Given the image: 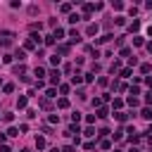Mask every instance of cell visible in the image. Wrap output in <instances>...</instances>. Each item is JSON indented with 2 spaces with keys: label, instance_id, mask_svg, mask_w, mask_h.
<instances>
[{
  "label": "cell",
  "instance_id": "obj_1",
  "mask_svg": "<svg viewBox=\"0 0 152 152\" xmlns=\"http://www.w3.org/2000/svg\"><path fill=\"white\" fill-rule=\"evenodd\" d=\"M69 50H71V45H69V43L57 45V55H69Z\"/></svg>",
  "mask_w": 152,
  "mask_h": 152
},
{
  "label": "cell",
  "instance_id": "obj_2",
  "mask_svg": "<svg viewBox=\"0 0 152 152\" xmlns=\"http://www.w3.org/2000/svg\"><path fill=\"white\" fill-rule=\"evenodd\" d=\"M50 83H52V86H59V71H57V69L50 71Z\"/></svg>",
  "mask_w": 152,
  "mask_h": 152
},
{
  "label": "cell",
  "instance_id": "obj_3",
  "mask_svg": "<svg viewBox=\"0 0 152 152\" xmlns=\"http://www.w3.org/2000/svg\"><path fill=\"white\" fill-rule=\"evenodd\" d=\"M57 107H59V109H67V107H69V100H67V97H59V100H57Z\"/></svg>",
  "mask_w": 152,
  "mask_h": 152
},
{
  "label": "cell",
  "instance_id": "obj_4",
  "mask_svg": "<svg viewBox=\"0 0 152 152\" xmlns=\"http://www.w3.org/2000/svg\"><path fill=\"white\" fill-rule=\"evenodd\" d=\"M95 116H97V119H107V116H109V112L105 109V107H100V109H97V114H95Z\"/></svg>",
  "mask_w": 152,
  "mask_h": 152
},
{
  "label": "cell",
  "instance_id": "obj_5",
  "mask_svg": "<svg viewBox=\"0 0 152 152\" xmlns=\"http://www.w3.org/2000/svg\"><path fill=\"white\" fill-rule=\"evenodd\" d=\"M69 38H71V43H78V41H81V36H78V31H69Z\"/></svg>",
  "mask_w": 152,
  "mask_h": 152
},
{
  "label": "cell",
  "instance_id": "obj_6",
  "mask_svg": "<svg viewBox=\"0 0 152 152\" xmlns=\"http://www.w3.org/2000/svg\"><path fill=\"white\" fill-rule=\"evenodd\" d=\"M97 31H100V29H97V24H90L88 26V36H97Z\"/></svg>",
  "mask_w": 152,
  "mask_h": 152
},
{
  "label": "cell",
  "instance_id": "obj_7",
  "mask_svg": "<svg viewBox=\"0 0 152 152\" xmlns=\"http://www.w3.org/2000/svg\"><path fill=\"white\" fill-rule=\"evenodd\" d=\"M38 105H41L43 109H50V100H48V97H41V100H38Z\"/></svg>",
  "mask_w": 152,
  "mask_h": 152
},
{
  "label": "cell",
  "instance_id": "obj_8",
  "mask_svg": "<svg viewBox=\"0 0 152 152\" xmlns=\"http://www.w3.org/2000/svg\"><path fill=\"white\" fill-rule=\"evenodd\" d=\"M36 147H38V150H43V147H45V138H41V136L36 138Z\"/></svg>",
  "mask_w": 152,
  "mask_h": 152
},
{
  "label": "cell",
  "instance_id": "obj_9",
  "mask_svg": "<svg viewBox=\"0 0 152 152\" xmlns=\"http://www.w3.org/2000/svg\"><path fill=\"white\" fill-rule=\"evenodd\" d=\"M17 107H19V109H24V107H26V95H22V97L17 100Z\"/></svg>",
  "mask_w": 152,
  "mask_h": 152
},
{
  "label": "cell",
  "instance_id": "obj_10",
  "mask_svg": "<svg viewBox=\"0 0 152 152\" xmlns=\"http://www.w3.org/2000/svg\"><path fill=\"white\" fill-rule=\"evenodd\" d=\"M140 116H143V119H152V109H147V107H145V109L140 112Z\"/></svg>",
  "mask_w": 152,
  "mask_h": 152
},
{
  "label": "cell",
  "instance_id": "obj_11",
  "mask_svg": "<svg viewBox=\"0 0 152 152\" xmlns=\"http://www.w3.org/2000/svg\"><path fill=\"white\" fill-rule=\"evenodd\" d=\"M128 105H131V107H138V105H140V100H138V97H133V95H131V97H128Z\"/></svg>",
  "mask_w": 152,
  "mask_h": 152
},
{
  "label": "cell",
  "instance_id": "obj_12",
  "mask_svg": "<svg viewBox=\"0 0 152 152\" xmlns=\"http://www.w3.org/2000/svg\"><path fill=\"white\" fill-rule=\"evenodd\" d=\"M34 74L38 76V81H41V76H45V69H43V67H36V71H34Z\"/></svg>",
  "mask_w": 152,
  "mask_h": 152
},
{
  "label": "cell",
  "instance_id": "obj_13",
  "mask_svg": "<svg viewBox=\"0 0 152 152\" xmlns=\"http://www.w3.org/2000/svg\"><path fill=\"white\" fill-rule=\"evenodd\" d=\"M45 97H48V100H50V97H57V90H55V88H48V93H45Z\"/></svg>",
  "mask_w": 152,
  "mask_h": 152
},
{
  "label": "cell",
  "instance_id": "obj_14",
  "mask_svg": "<svg viewBox=\"0 0 152 152\" xmlns=\"http://www.w3.org/2000/svg\"><path fill=\"white\" fill-rule=\"evenodd\" d=\"M24 71H26V69H24V64H17V67H14V74H19V76H22Z\"/></svg>",
  "mask_w": 152,
  "mask_h": 152
},
{
  "label": "cell",
  "instance_id": "obj_15",
  "mask_svg": "<svg viewBox=\"0 0 152 152\" xmlns=\"http://www.w3.org/2000/svg\"><path fill=\"white\" fill-rule=\"evenodd\" d=\"M17 59H19V62H24V59H26V55H24V50H17V55H14Z\"/></svg>",
  "mask_w": 152,
  "mask_h": 152
},
{
  "label": "cell",
  "instance_id": "obj_16",
  "mask_svg": "<svg viewBox=\"0 0 152 152\" xmlns=\"http://www.w3.org/2000/svg\"><path fill=\"white\" fill-rule=\"evenodd\" d=\"M3 90H5V93H12V90H14V86H12V83H5Z\"/></svg>",
  "mask_w": 152,
  "mask_h": 152
},
{
  "label": "cell",
  "instance_id": "obj_17",
  "mask_svg": "<svg viewBox=\"0 0 152 152\" xmlns=\"http://www.w3.org/2000/svg\"><path fill=\"white\" fill-rule=\"evenodd\" d=\"M71 121L78 124V121H81V114H78V112H74V114H71Z\"/></svg>",
  "mask_w": 152,
  "mask_h": 152
},
{
  "label": "cell",
  "instance_id": "obj_18",
  "mask_svg": "<svg viewBox=\"0 0 152 152\" xmlns=\"http://www.w3.org/2000/svg\"><path fill=\"white\" fill-rule=\"evenodd\" d=\"M59 10H62L64 14H67V12H71V5H69V3H64V5H62V7H59Z\"/></svg>",
  "mask_w": 152,
  "mask_h": 152
},
{
  "label": "cell",
  "instance_id": "obj_19",
  "mask_svg": "<svg viewBox=\"0 0 152 152\" xmlns=\"http://www.w3.org/2000/svg\"><path fill=\"white\" fill-rule=\"evenodd\" d=\"M138 29H140V22H133V24L128 26V31H138Z\"/></svg>",
  "mask_w": 152,
  "mask_h": 152
},
{
  "label": "cell",
  "instance_id": "obj_20",
  "mask_svg": "<svg viewBox=\"0 0 152 152\" xmlns=\"http://www.w3.org/2000/svg\"><path fill=\"white\" fill-rule=\"evenodd\" d=\"M52 36H55V38H57V41H59V38H62V36H64V31H62V29H55V34H52Z\"/></svg>",
  "mask_w": 152,
  "mask_h": 152
},
{
  "label": "cell",
  "instance_id": "obj_21",
  "mask_svg": "<svg viewBox=\"0 0 152 152\" xmlns=\"http://www.w3.org/2000/svg\"><path fill=\"white\" fill-rule=\"evenodd\" d=\"M48 121H50V124H57V121H59V116H57V114H50V116H48Z\"/></svg>",
  "mask_w": 152,
  "mask_h": 152
},
{
  "label": "cell",
  "instance_id": "obj_22",
  "mask_svg": "<svg viewBox=\"0 0 152 152\" xmlns=\"http://www.w3.org/2000/svg\"><path fill=\"white\" fill-rule=\"evenodd\" d=\"M121 76H124V78H128V76H131V67H126V69H121Z\"/></svg>",
  "mask_w": 152,
  "mask_h": 152
},
{
  "label": "cell",
  "instance_id": "obj_23",
  "mask_svg": "<svg viewBox=\"0 0 152 152\" xmlns=\"http://www.w3.org/2000/svg\"><path fill=\"white\" fill-rule=\"evenodd\" d=\"M116 119H119V121H126V114H124V112H116V114H114Z\"/></svg>",
  "mask_w": 152,
  "mask_h": 152
},
{
  "label": "cell",
  "instance_id": "obj_24",
  "mask_svg": "<svg viewBox=\"0 0 152 152\" xmlns=\"http://www.w3.org/2000/svg\"><path fill=\"white\" fill-rule=\"evenodd\" d=\"M71 83H74V86H76V83H81V74H76V76H71Z\"/></svg>",
  "mask_w": 152,
  "mask_h": 152
},
{
  "label": "cell",
  "instance_id": "obj_25",
  "mask_svg": "<svg viewBox=\"0 0 152 152\" xmlns=\"http://www.w3.org/2000/svg\"><path fill=\"white\" fill-rule=\"evenodd\" d=\"M150 69H152L150 64H143V67H140V71H143V74H150Z\"/></svg>",
  "mask_w": 152,
  "mask_h": 152
},
{
  "label": "cell",
  "instance_id": "obj_26",
  "mask_svg": "<svg viewBox=\"0 0 152 152\" xmlns=\"http://www.w3.org/2000/svg\"><path fill=\"white\" fill-rule=\"evenodd\" d=\"M78 19H81V17H78V14H71V17H69V24H76Z\"/></svg>",
  "mask_w": 152,
  "mask_h": 152
},
{
  "label": "cell",
  "instance_id": "obj_27",
  "mask_svg": "<svg viewBox=\"0 0 152 152\" xmlns=\"http://www.w3.org/2000/svg\"><path fill=\"white\" fill-rule=\"evenodd\" d=\"M59 59H62L59 55H52V57H50V62H52V64H59Z\"/></svg>",
  "mask_w": 152,
  "mask_h": 152
},
{
  "label": "cell",
  "instance_id": "obj_28",
  "mask_svg": "<svg viewBox=\"0 0 152 152\" xmlns=\"http://www.w3.org/2000/svg\"><path fill=\"white\" fill-rule=\"evenodd\" d=\"M7 136L14 138V136H19V131H17V128H7Z\"/></svg>",
  "mask_w": 152,
  "mask_h": 152
},
{
  "label": "cell",
  "instance_id": "obj_29",
  "mask_svg": "<svg viewBox=\"0 0 152 152\" xmlns=\"http://www.w3.org/2000/svg\"><path fill=\"white\" fill-rule=\"evenodd\" d=\"M109 145H112L109 140H100V147H105V150H109Z\"/></svg>",
  "mask_w": 152,
  "mask_h": 152
},
{
  "label": "cell",
  "instance_id": "obj_30",
  "mask_svg": "<svg viewBox=\"0 0 152 152\" xmlns=\"http://www.w3.org/2000/svg\"><path fill=\"white\" fill-rule=\"evenodd\" d=\"M62 152H76V147L74 145H67V147H62Z\"/></svg>",
  "mask_w": 152,
  "mask_h": 152
},
{
  "label": "cell",
  "instance_id": "obj_31",
  "mask_svg": "<svg viewBox=\"0 0 152 152\" xmlns=\"http://www.w3.org/2000/svg\"><path fill=\"white\" fill-rule=\"evenodd\" d=\"M5 136H7V133H0V143H5Z\"/></svg>",
  "mask_w": 152,
  "mask_h": 152
},
{
  "label": "cell",
  "instance_id": "obj_32",
  "mask_svg": "<svg viewBox=\"0 0 152 152\" xmlns=\"http://www.w3.org/2000/svg\"><path fill=\"white\" fill-rule=\"evenodd\" d=\"M50 152H62V150H59V147H52V150H50Z\"/></svg>",
  "mask_w": 152,
  "mask_h": 152
},
{
  "label": "cell",
  "instance_id": "obj_33",
  "mask_svg": "<svg viewBox=\"0 0 152 152\" xmlns=\"http://www.w3.org/2000/svg\"><path fill=\"white\" fill-rule=\"evenodd\" d=\"M147 133H150V138H152V124H150V128H147Z\"/></svg>",
  "mask_w": 152,
  "mask_h": 152
},
{
  "label": "cell",
  "instance_id": "obj_34",
  "mask_svg": "<svg viewBox=\"0 0 152 152\" xmlns=\"http://www.w3.org/2000/svg\"><path fill=\"white\" fill-rule=\"evenodd\" d=\"M147 50H150V52H152V43H147Z\"/></svg>",
  "mask_w": 152,
  "mask_h": 152
},
{
  "label": "cell",
  "instance_id": "obj_35",
  "mask_svg": "<svg viewBox=\"0 0 152 152\" xmlns=\"http://www.w3.org/2000/svg\"><path fill=\"white\" fill-rule=\"evenodd\" d=\"M147 34H150V36H152V26H150V29H147Z\"/></svg>",
  "mask_w": 152,
  "mask_h": 152
},
{
  "label": "cell",
  "instance_id": "obj_36",
  "mask_svg": "<svg viewBox=\"0 0 152 152\" xmlns=\"http://www.w3.org/2000/svg\"><path fill=\"white\" fill-rule=\"evenodd\" d=\"M128 152H138V150H136V147H131V150H128Z\"/></svg>",
  "mask_w": 152,
  "mask_h": 152
},
{
  "label": "cell",
  "instance_id": "obj_37",
  "mask_svg": "<svg viewBox=\"0 0 152 152\" xmlns=\"http://www.w3.org/2000/svg\"><path fill=\"white\" fill-rule=\"evenodd\" d=\"M0 86H3V81H0Z\"/></svg>",
  "mask_w": 152,
  "mask_h": 152
}]
</instances>
